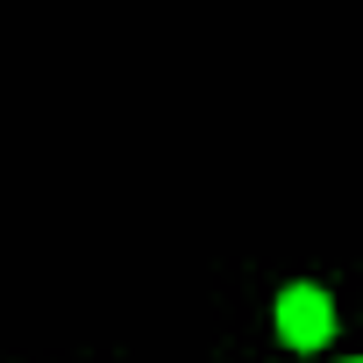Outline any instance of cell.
Instances as JSON below:
<instances>
[{
    "mask_svg": "<svg viewBox=\"0 0 363 363\" xmlns=\"http://www.w3.org/2000/svg\"><path fill=\"white\" fill-rule=\"evenodd\" d=\"M349 363H363V356H349Z\"/></svg>",
    "mask_w": 363,
    "mask_h": 363,
    "instance_id": "obj_2",
    "label": "cell"
},
{
    "mask_svg": "<svg viewBox=\"0 0 363 363\" xmlns=\"http://www.w3.org/2000/svg\"><path fill=\"white\" fill-rule=\"evenodd\" d=\"M278 335H285V349H320L335 335V299L320 285H285L278 292Z\"/></svg>",
    "mask_w": 363,
    "mask_h": 363,
    "instance_id": "obj_1",
    "label": "cell"
}]
</instances>
